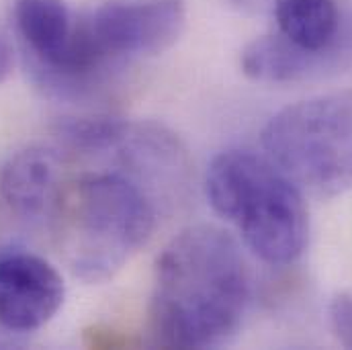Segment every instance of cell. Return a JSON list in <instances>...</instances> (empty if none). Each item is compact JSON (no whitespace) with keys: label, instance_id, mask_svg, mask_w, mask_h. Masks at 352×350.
I'll list each match as a JSON object with an SVG mask.
<instances>
[{"label":"cell","instance_id":"obj_1","mask_svg":"<svg viewBox=\"0 0 352 350\" xmlns=\"http://www.w3.org/2000/svg\"><path fill=\"white\" fill-rule=\"evenodd\" d=\"M248 297V266L234 238L215 226L188 228L156 263L154 342L166 349L217 347L238 330Z\"/></svg>","mask_w":352,"mask_h":350},{"label":"cell","instance_id":"obj_2","mask_svg":"<svg viewBox=\"0 0 352 350\" xmlns=\"http://www.w3.org/2000/svg\"><path fill=\"white\" fill-rule=\"evenodd\" d=\"M211 207L234 221L250 250L268 264H289L307 244L303 195L270 160L246 150L219 154L205 178Z\"/></svg>","mask_w":352,"mask_h":350},{"label":"cell","instance_id":"obj_3","mask_svg":"<svg viewBox=\"0 0 352 350\" xmlns=\"http://www.w3.org/2000/svg\"><path fill=\"white\" fill-rule=\"evenodd\" d=\"M70 266L87 283L111 278L150 240L156 213L144 190L115 173H90L72 188Z\"/></svg>","mask_w":352,"mask_h":350},{"label":"cell","instance_id":"obj_4","mask_svg":"<svg viewBox=\"0 0 352 350\" xmlns=\"http://www.w3.org/2000/svg\"><path fill=\"white\" fill-rule=\"evenodd\" d=\"M270 158L297 182L340 190L352 182V90L299 100L263 131Z\"/></svg>","mask_w":352,"mask_h":350},{"label":"cell","instance_id":"obj_5","mask_svg":"<svg viewBox=\"0 0 352 350\" xmlns=\"http://www.w3.org/2000/svg\"><path fill=\"white\" fill-rule=\"evenodd\" d=\"M90 31L104 54L117 60L131 54H162L184 29L182 0H111L88 14Z\"/></svg>","mask_w":352,"mask_h":350},{"label":"cell","instance_id":"obj_6","mask_svg":"<svg viewBox=\"0 0 352 350\" xmlns=\"http://www.w3.org/2000/svg\"><path fill=\"white\" fill-rule=\"evenodd\" d=\"M66 285L56 266L29 252L0 254V326L25 334L43 328L62 307Z\"/></svg>","mask_w":352,"mask_h":350},{"label":"cell","instance_id":"obj_7","mask_svg":"<svg viewBox=\"0 0 352 350\" xmlns=\"http://www.w3.org/2000/svg\"><path fill=\"white\" fill-rule=\"evenodd\" d=\"M62 162L56 152L31 146L16 152L2 168L0 193L12 213L37 221L47 217L60 201Z\"/></svg>","mask_w":352,"mask_h":350},{"label":"cell","instance_id":"obj_8","mask_svg":"<svg viewBox=\"0 0 352 350\" xmlns=\"http://www.w3.org/2000/svg\"><path fill=\"white\" fill-rule=\"evenodd\" d=\"M14 21L41 70L62 60L76 23L64 0H14Z\"/></svg>","mask_w":352,"mask_h":350},{"label":"cell","instance_id":"obj_9","mask_svg":"<svg viewBox=\"0 0 352 350\" xmlns=\"http://www.w3.org/2000/svg\"><path fill=\"white\" fill-rule=\"evenodd\" d=\"M274 19L287 41L311 54H324L340 25L336 0H274Z\"/></svg>","mask_w":352,"mask_h":350},{"label":"cell","instance_id":"obj_10","mask_svg":"<svg viewBox=\"0 0 352 350\" xmlns=\"http://www.w3.org/2000/svg\"><path fill=\"white\" fill-rule=\"evenodd\" d=\"M320 54L305 52L283 35L258 37L242 52L240 64L246 76L261 83H291L314 72Z\"/></svg>","mask_w":352,"mask_h":350},{"label":"cell","instance_id":"obj_11","mask_svg":"<svg viewBox=\"0 0 352 350\" xmlns=\"http://www.w3.org/2000/svg\"><path fill=\"white\" fill-rule=\"evenodd\" d=\"M330 324L342 347L352 349V295L340 293L330 303Z\"/></svg>","mask_w":352,"mask_h":350},{"label":"cell","instance_id":"obj_12","mask_svg":"<svg viewBox=\"0 0 352 350\" xmlns=\"http://www.w3.org/2000/svg\"><path fill=\"white\" fill-rule=\"evenodd\" d=\"M10 70H12V47L6 35L0 31V85L10 76Z\"/></svg>","mask_w":352,"mask_h":350}]
</instances>
